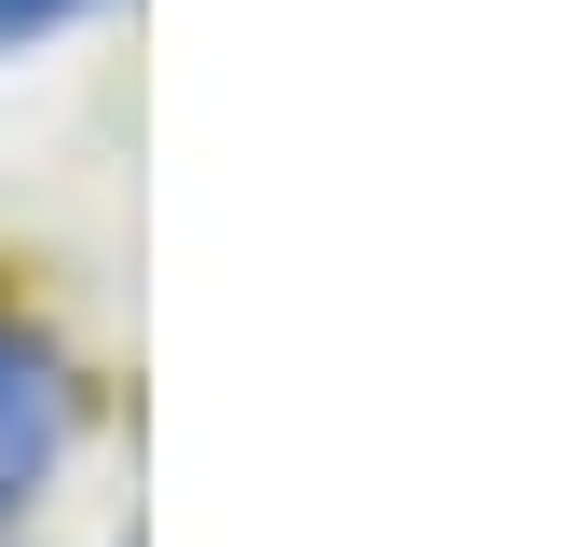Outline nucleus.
<instances>
[{"label": "nucleus", "instance_id": "nucleus-1", "mask_svg": "<svg viewBox=\"0 0 561 547\" xmlns=\"http://www.w3.org/2000/svg\"><path fill=\"white\" fill-rule=\"evenodd\" d=\"M69 424H82V397L55 370V342L0 315V520H27V492L69 465Z\"/></svg>", "mask_w": 561, "mask_h": 547}, {"label": "nucleus", "instance_id": "nucleus-2", "mask_svg": "<svg viewBox=\"0 0 561 547\" xmlns=\"http://www.w3.org/2000/svg\"><path fill=\"white\" fill-rule=\"evenodd\" d=\"M69 14H96V0H0V55L42 42V27H69Z\"/></svg>", "mask_w": 561, "mask_h": 547}]
</instances>
